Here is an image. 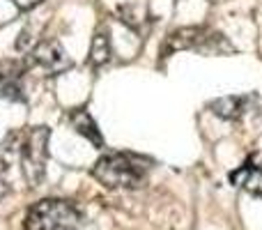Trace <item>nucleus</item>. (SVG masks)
<instances>
[{
    "instance_id": "1",
    "label": "nucleus",
    "mask_w": 262,
    "mask_h": 230,
    "mask_svg": "<svg viewBox=\"0 0 262 230\" xmlns=\"http://www.w3.org/2000/svg\"><path fill=\"white\" fill-rule=\"evenodd\" d=\"M152 161L140 154L113 152L101 157L92 166V177L106 189H138L145 184Z\"/></svg>"
},
{
    "instance_id": "2",
    "label": "nucleus",
    "mask_w": 262,
    "mask_h": 230,
    "mask_svg": "<svg viewBox=\"0 0 262 230\" xmlns=\"http://www.w3.org/2000/svg\"><path fill=\"white\" fill-rule=\"evenodd\" d=\"M177 51H195L203 55H228L235 53V46L228 41L223 32L207 26H189L172 30L163 41V55L177 53Z\"/></svg>"
},
{
    "instance_id": "3",
    "label": "nucleus",
    "mask_w": 262,
    "mask_h": 230,
    "mask_svg": "<svg viewBox=\"0 0 262 230\" xmlns=\"http://www.w3.org/2000/svg\"><path fill=\"white\" fill-rule=\"evenodd\" d=\"M78 223L81 214L69 200L44 198L28 210L23 230H78Z\"/></svg>"
},
{
    "instance_id": "4",
    "label": "nucleus",
    "mask_w": 262,
    "mask_h": 230,
    "mask_svg": "<svg viewBox=\"0 0 262 230\" xmlns=\"http://www.w3.org/2000/svg\"><path fill=\"white\" fill-rule=\"evenodd\" d=\"M49 127H30L21 140V171L30 186H39L46 175V161H49Z\"/></svg>"
},
{
    "instance_id": "5",
    "label": "nucleus",
    "mask_w": 262,
    "mask_h": 230,
    "mask_svg": "<svg viewBox=\"0 0 262 230\" xmlns=\"http://www.w3.org/2000/svg\"><path fill=\"white\" fill-rule=\"evenodd\" d=\"M30 58L46 76H55L62 74L72 67V58L67 55V51L62 49V44L55 39H41L35 44V49L30 51Z\"/></svg>"
},
{
    "instance_id": "6",
    "label": "nucleus",
    "mask_w": 262,
    "mask_h": 230,
    "mask_svg": "<svg viewBox=\"0 0 262 230\" xmlns=\"http://www.w3.org/2000/svg\"><path fill=\"white\" fill-rule=\"evenodd\" d=\"M260 101L258 95H230V97H219V99L209 101V109H212L214 115L223 117L228 122H239L244 120L246 115L255 113V104Z\"/></svg>"
},
{
    "instance_id": "7",
    "label": "nucleus",
    "mask_w": 262,
    "mask_h": 230,
    "mask_svg": "<svg viewBox=\"0 0 262 230\" xmlns=\"http://www.w3.org/2000/svg\"><path fill=\"white\" fill-rule=\"evenodd\" d=\"M230 180L235 182V184H239L246 194L255 196V198H262V166L260 163L246 161L239 171L232 173Z\"/></svg>"
},
{
    "instance_id": "8",
    "label": "nucleus",
    "mask_w": 262,
    "mask_h": 230,
    "mask_svg": "<svg viewBox=\"0 0 262 230\" xmlns=\"http://www.w3.org/2000/svg\"><path fill=\"white\" fill-rule=\"evenodd\" d=\"M69 122H72L74 131L81 134L83 138H88L95 148H101V145H104V138H101L99 127H97V122L92 120V115L88 113L85 109H74L72 113H69Z\"/></svg>"
},
{
    "instance_id": "9",
    "label": "nucleus",
    "mask_w": 262,
    "mask_h": 230,
    "mask_svg": "<svg viewBox=\"0 0 262 230\" xmlns=\"http://www.w3.org/2000/svg\"><path fill=\"white\" fill-rule=\"evenodd\" d=\"M111 60V39L104 30L97 32L92 37V44H90V65L92 67H104L106 62Z\"/></svg>"
},
{
    "instance_id": "10",
    "label": "nucleus",
    "mask_w": 262,
    "mask_h": 230,
    "mask_svg": "<svg viewBox=\"0 0 262 230\" xmlns=\"http://www.w3.org/2000/svg\"><path fill=\"white\" fill-rule=\"evenodd\" d=\"M14 5H16L18 9H23V12H30V9H35L37 5H41L44 0H12Z\"/></svg>"
},
{
    "instance_id": "11",
    "label": "nucleus",
    "mask_w": 262,
    "mask_h": 230,
    "mask_svg": "<svg viewBox=\"0 0 262 230\" xmlns=\"http://www.w3.org/2000/svg\"><path fill=\"white\" fill-rule=\"evenodd\" d=\"M28 44H30V32H28V30H23L21 32V35H18V41H16V49L18 51H23V49H26V46Z\"/></svg>"
},
{
    "instance_id": "12",
    "label": "nucleus",
    "mask_w": 262,
    "mask_h": 230,
    "mask_svg": "<svg viewBox=\"0 0 262 230\" xmlns=\"http://www.w3.org/2000/svg\"><path fill=\"white\" fill-rule=\"evenodd\" d=\"M7 194H9V184H5V182L0 180V200H3Z\"/></svg>"
},
{
    "instance_id": "13",
    "label": "nucleus",
    "mask_w": 262,
    "mask_h": 230,
    "mask_svg": "<svg viewBox=\"0 0 262 230\" xmlns=\"http://www.w3.org/2000/svg\"><path fill=\"white\" fill-rule=\"evenodd\" d=\"M5 171H7V161H5V159L3 157H0V175H3V173Z\"/></svg>"
}]
</instances>
